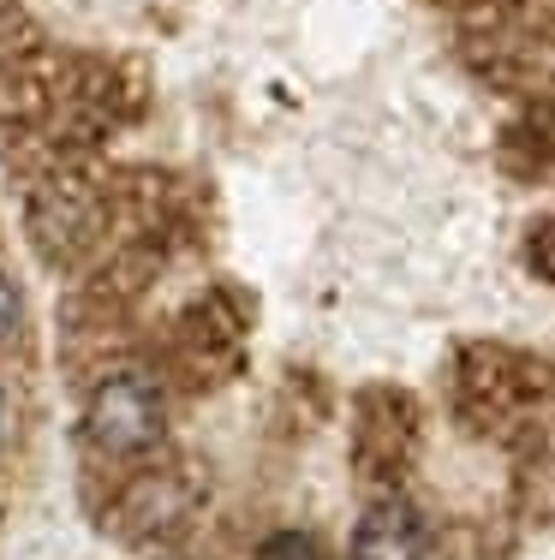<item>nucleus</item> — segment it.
I'll list each match as a JSON object with an SVG mask.
<instances>
[{"instance_id": "f257e3e1", "label": "nucleus", "mask_w": 555, "mask_h": 560, "mask_svg": "<svg viewBox=\"0 0 555 560\" xmlns=\"http://www.w3.org/2000/svg\"><path fill=\"white\" fill-rule=\"evenodd\" d=\"M84 435L108 459H143L167 442V411L150 376H108L96 382L84 411Z\"/></svg>"}, {"instance_id": "f03ea898", "label": "nucleus", "mask_w": 555, "mask_h": 560, "mask_svg": "<svg viewBox=\"0 0 555 560\" xmlns=\"http://www.w3.org/2000/svg\"><path fill=\"white\" fill-rule=\"evenodd\" d=\"M102 203L84 179L72 173H55L31 191V245L48 269H72V262L90 257V245L102 238Z\"/></svg>"}, {"instance_id": "7ed1b4c3", "label": "nucleus", "mask_w": 555, "mask_h": 560, "mask_svg": "<svg viewBox=\"0 0 555 560\" xmlns=\"http://www.w3.org/2000/svg\"><path fill=\"white\" fill-rule=\"evenodd\" d=\"M185 518H192V489H185V477L167 471V465H150V471H138L126 483L114 525L138 542H155V537H174Z\"/></svg>"}, {"instance_id": "20e7f679", "label": "nucleus", "mask_w": 555, "mask_h": 560, "mask_svg": "<svg viewBox=\"0 0 555 560\" xmlns=\"http://www.w3.org/2000/svg\"><path fill=\"white\" fill-rule=\"evenodd\" d=\"M352 560H425V518L406 495H377L352 525Z\"/></svg>"}, {"instance_id": "39448f33", "label": "nucleus", "mask_w": 555, "mask_h": 560, "mask_svg": "<svg viewBox=\"0 0 555 560\" xmlns=\"http://www.w3.org/2000/svg\"><path fill=\"white\" fill-rule=\"evenodd\" d=\"M257 560H328V555L311 530H275V537H263Z\"/></svg>"}, {"instance_id": "423d86ee", "label": "nucleus", "mask_w": 555, "mask_h": 560, "mask_svg": "<svg viewBox=\"0 0 555 560\" xmlns=\"http://www.w3.org/2000/svg\"><path fill=\"white\" fill-rule=\"evenodd\" d=\"M525 262H532V275L555 280V215H544L532 233H525Z\"/></svg>"}, {"instance_id": "0eeeda50", "label": "nucleus", "mask_w": 555, "mask_h": 560, "mask_svg": "<svg viewBox=\"0 0 555 560\" xmlns=\"http://www.w3.org/2000/svg\"><path fill=\"white\" fill-rule=\"evenodd\" d=\"M19 316H24V299H19V287H12L7 275H0V340L19 328Z\"/></svg>"}, {"instance_id": "6e6552de", "label": "nucleus", "mask_w": 555, "mask_h": 560, "mask_svg": "<svg viewBox=\"0 0 555 560\" xmlns=\"http://www.w3.org/2000/svg\"><path fill=\"white\" fill-rule=\"evenodd\" d=\"M0 435H7V394H0Z\"/></svg>"}]
</instances>
